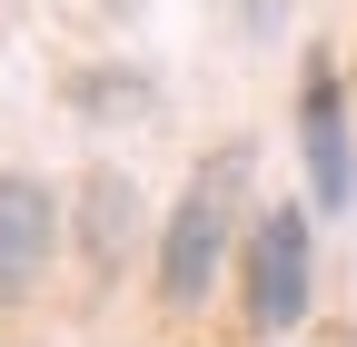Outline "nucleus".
<instances>
[{
    "instance_id": "nucleus-1",
    "label": "nucleus",
    "mask_w": 357,
    "mask_h": 347,
    "mask_svg": "<svg viewBox=\"0 0 357 347\" xmlns=\"http://www.w3.org/2000/svg\"><path fill=\"white\" fill-rule=\"evenodd\" d=\"M238 189H248V139H229L189 189H178L169 208V229H159V298L178 318L208 308V288H218V258H229L248 229H238Z\"/></svg>"
},
{
    "instance_id": "nucleus-5",
    "label": "nucleus",
    "mask_w": 357,
    "mask_h": 347,
    "mask_svg": "<svg viewBox=\"0 0 357 347\" xmlns=\"http://www.w3.org/2000/svg\"><path fill=\"white\" fill-rule=\"evenodd\" d=\"M139 229H149L139 179H129V169H89L79 179V268H89V288H109L129 258H139Z\"/></svg>"
},
{
    "instance_id": "nucleus-2",
    "label": "nucleus",
    "mask_w": 357,
    "mask_h": 347,
    "mask_svg": "<svg viewBox=\"0 0 357 347\" xmlns=\"http://www.w3.org/2000/svg\"><path fill=\"white\" fill-rule=\"evenodd\" d=\"M318 219L288 199V208H258L248 238H238V298H248V327L258 337H288L307 318V288H318Z\"/></svg>"
},
{
    "instance_id": "nucleus-4",
    "label": "nucleus",
    "mask_w": 357,
    "mask_h": 347,
    "mask_svg": "<svg viewBox=\"0 0 357 347\" xmlns=\"http://www.w3.org/2000/svg\"><path fill=\"white\" fill-rule=\"evenodd\" d=\"M50 248H60V199H50V179L0 169V308H20V298L40 288Z\"/></svg>"
},
{
    "instance_id": "nucleus-3",
    "label": "nucleus",
    "mask_w": 357,
    "mask_h": 347,
    "mask_svg": "<svg viewBox=\"0 0 357 347\" xmlns=\"http://www.w3.org/2000/svg\"><path fill=\"white\" fill-rule=\"evenodd\" d=\"M298 159H307V199L328 208H357V139H347V79L337 60H307L298 79Z\"/></svg>"
},
{
    "instance_id": "nucleus-7",
    "label": "nucleus",
    "mask_w": 357,
    "mask_h": 347,
    "mask_svg": "<svg viewBox=\"0 0 357 347\" xmlns=\"http://www.w3.org/2000/svg\"><path fill=\"white\" fill-rule=\"evenodd\" d=\"M229 10H238L248 40H278V30H288V0H229Z\"/></svg>"
},
{
    "instance_id": "nucleus-6",
    "label": "nucleus",
    "mask_w": 357,
    "mask_h": 347,
    "mask_svg": "<svg viewBox=\"0 0 357 347\" xmlns=\"http://www.w3.org/2000/svg\"><path fill=\"white\" fill-rule=\"evenodd\" d=\"M70 109H79V119H149V109H159V90H149L139 70L100 60V70H79V79H70Z\"/></svg>"
}]
</instances>
